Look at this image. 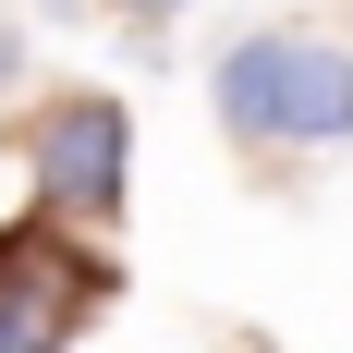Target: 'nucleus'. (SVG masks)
Here are the masks:
<instances>
[{
  "instance_id": "f257e3e1",
  "label": "nucleus",
  "mask_w": 353,
  "mask_h": 353,
  "mask_svg": "<svg viewBox=\"0 0 353 353\" xmlns=\"http://www.w3.org/2000/svg\"><path fill=\"white\" fill-rule=\"evenodd\" d=\"M208 85H219L232 146H341L353 134V49L341 37H232Z\"/></svg>"
},
{
  "instance_id": "f03ea898",
  "label": "nucleus",
  "mask_w": 353,
  "mask_h": 353,
  "mask_svg": "<svg viewBox=\"0 0 353 353\" xmlns=\"http://www.w3.org/2000/svg\"><path fill=\"white\" fill-rule=\"evenodd\" d=\"M98 292H110V268L73 232H49V219L0 232V353H73V329H85Z\"/></svg>"
},
{
  "instance_id": "7ed1b4c3",
  "label": "nucleus",
  "mask_w": 353,
  "mask_h": 353,
  "mask_svg": "<svg viewBox=\"0 0 353 353\" xmlns=\"http://www.w3.org/2000/svg\"><path fill=\"white\" fill-rule=\"evenodd\" d=\"M122 146H134V122H122V98H49L37 110V134H25V171H37V195L61 219H85V232H110L122 219Z\"/></svg>"
},
{
  "instance_id": "20e7f679",
  "label": "nucleus",
  "mask_w": 353,
  "mask_h": 353,
  "mask_svg": "<svg viewBox=\"0 0 353 353\" xmlns=\"http://www.w3.org/2000/svg\"><path fill=\"white\" fill-rule=\"evenodd\" d=\"M12 73H25V37H12V25H0V98H12Z\"/></svg>"
},
{
  "instance_id": "39448f33",
  "label": "nucleus",
  "mask_w": 353,
  "mask_h": 353,
  "mask_svg": "<svg viewBox=\"0 0 353 353\" xmlns=\"http://www.w3.org/2000/svg\"><path fill=\"white\" fill-rule=\"evenodd\" d=\"M110 12H134V25H159V12H183V0H110Z\"/></svg>"
}]
</instances>
